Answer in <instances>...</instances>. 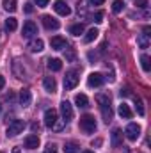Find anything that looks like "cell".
Instances as JSON below:
<instances>
[{"label": "cell", "instance_id": "34", "mask_svg": "<svg viewBox=\"0 0 151 153\" xmlns=\"http://www.w3.org/2000/svg\"><path fill=\"white\" fill-rule=\"evenodd\" d=\"M23 11H25L27 14H30V13L34 11V2H27V4H25V7H23Z\"/></svg>", "mask_w": 151, "mask_h": 153}, {"label": "cell", "instance_id": "20", "mask_svg": "<svg viewBox=\"0 0 151 153\" xmlns=\"http://www.w3.org/2000/svg\"><path fill=\"white\" fill-rule=\"evenodd\" d=\"M75 103H76V107H82V109L89 107V100H87L85 94H76L75 96Z\"/></svg>", "mask_w": 151, "mask_h": 153}, {"label": "cell", "instance_id": "35", "mask_svg": "<svg viewBox=\"0 0 151 153\" xmlns=\"http://www.w3.org/2000/svg\"><path fill=\"white\" fill-rule=\"evenodd\" d=\"M135 5L139 9H146L148 7V0H135Z\"/></svg>", "mask_w": 151, "mask_h": 153}, {"label": "cell", "instance_id": "44", "mask_svg": "<svg viewBox=\"0 0 151 153\" xmlns=\"http://www.w3.org/2000/svg\"><path fill=\"white\" fill-rule=\"evenodd\" d=\"M13 153H21V150L20 148H13Z\"/></svg>", "mask_w": 151, "mask_h": 153}, {"label": "cell", "instance_id": "41", "mask_svg": "<svg viewBox=\"0 0 151 153\" xmlns=\"http://www.w3.org/2000/svg\"><path fill=\"white\" fill-rule=\"evenodd\" d=\"M39 128L41 126H39L38 123H32V132H39Z\"/></svg>", "mask_w": 151, "mask_h": 153}, {"label": "cell", "instance_id": "12", "mask_svg": "<svg viewBox=\"0 0 151 153\" xmlns=\"http://www.w3.org/2000/svg\"><path fill=\"white\" fill-rule=\"evenodd\" d=\"M53 9H55V13L61 14V16H70V14H71L70 5H66V2H61V0L53 4Z\"/></svg>", "mask_w": 151, "mask_h": 153}, {"label": "cell", "instance_id": "38", "mask_svg": "<svg viewBox=\"0 0 151 153\" xmlns=\"http://www.w3.org/2000/svg\"><path fill=\"white\" fill-rule=\"evenodd\" d=\"M101 143H103V141H101V139H94V141H93V143H91V144H93V146H94V148H100V146H101Z\"/></svg>", "mask_w": 151, "mask_h": 153}, {"label": "cell", "instance_id": "2", "mask_svg": "<svg viewBox=\"0 0 151 153\" xmlns=\"http://www.w3.org/2000/svg\"><path fill=\"white\" fill-rule=\"evenodd\" d=\"M96 128H98V125H96L94 116L85 114V116H82V117H80V130H84L85 134H94V132H96Z\"/></svg>", "mask_w": 151, "mask_h": 153}, {"label": "cell", "instance_id": "4", "mask_svg": "<svg viewBox=\"0 0 151 153\" xmlns=\"http://www.w3.org/2000/svg\"><path fill=\"white\" fill-rule=\"evenodd\" d=\"M78 73H76L75 70L73 71H68L66 76H64V87H66V91H71V89H75L76 85H78Z\"/></svg>", "mask_w": 151, "mask_h": 153}, {"label": "cell", "instance_id": "32", "mask_svg": "<svg viewBox=\"0 0 151 153\" xmlns=\"http://www.w3.org/2000/svg\"><path fill=\"white\" fill-rule=\"evenodd\" d=\"M64 125H66V121H64V119H61V121L57 119V123L52 126V130H55V132H61V130L64 128Z\"/></svg>", "mask_w": 151, "mask_h": 153}, {"label": "cell", "instance_id": "15", "mask_svg": "<svg viewBox=\"0 0 151 153\" xmlns=\"http://www.w3.org/2000/svg\"><path fill=\"white\" fill-rule=\"evenodd\" d=\"M43 87H44V91L50 93V94H53V93L57 91V84H55V80H53L52 76H46V78L43 80Z\"/></svg>", "mask_w": 151, "mask_h": 153}, {"label": "cell", "instance_id": "47", "mask_svg": "<svg viewBox=\"0 0 151 153\" xmlns=\"http://www.w3.org/2000/svg\"><path fill=\"white\" fill-rule=\"evenodd\" d=\"M0 153H2V152H0Z\"/></svg>", "mask_w": 151, "mask_h": 153}, {"label": "cell", "instance_id": "40", "mask_svg": "<svg viewBox=\"0 0 151 153\" xmlns=\"http://www.w3.org/2000/svg\"><path fill=\"white\" fill-rule=\"evenodd\" d=\"M103 2H105V0H91V4H93V5H101Z\"/></svg>", "mask_w": 151, "mask_h": 153}, {"label": "cell", "instance_id": "28", "mask_svg": "<svg viewBox=\"0 0 151 153\" xmlns=\"http://www.w3.org/2000/svg\"><path fill=\"white\" fill-rule=\"evenodd\" d=\"M123 9H124V2H123V0H114L112 2V11L115 13V14L121 13Z\"/></svg>", "mask_w": 151, "mask_h": 153}, {"label": "cell", "instance_id": "39", "mask_svg": "<svg viewBox=\"0 0 151 153\" xmlns=\"http://www.w3.org/2000/svg\"><path fill=\"white\" fill-rule=\"evenodd\" d=\"M144 36H148V38L151 36V27H150V25H146V27H144Z\"/></svg>", "mask_w": 151, "mask_h": 153}, {"label": "cell", "instance_id": "18", "mask_svg": "<svg viewBox=\"0 0 151 153\" xmlns=\"http://www.w3.org/2000/svg\"><path fill=\"white\" fill-rule=\"evenodd\" d=\"M29 48H30V52H43L44 43H43V39H32L30 45H29Z\"/></svg>", "mask_w": 151, "mask_h": 153}, {"label": "cell", "instance_id": "42", "mask_svg": "<svg viewBox=\"0 0 151 153\" xmlns=\"http://www.w3.org/2000/svg\"><path fill=\"white\" fill-rule=\"evenodd\" d=\"M4 85H5V78L0 75V89H4Z\"/></svg>", "mask_w": 151, "mask_h": 153}, {"label": "cell", "instance_id": "19", "mask_svg": "<svg viewBox=\"0 0 151 153\" xmlns=\"http://www.w3.org/2000/svg\"><path fill=\"white\" fill-rule=\"evenodd\" d=\"M2 5H4V9H5L7 13H14V11L18 9V2H16V0H4Z\"/></svg>", "mask_w": 151, "mask_h": 153}, {"label": "cell", "instance_id": "5", "mask_svg": "<svg viewBox=\"0 0 151 153\" xmlns=\"http://www.w3.org/2000/svg\"><path fill=\"white\" fill-rule=\"evenodd\" d=\"M124 135L128 141H137L139 135H141V126L137 123H130L126 128H124Z\"/></svg>", "mask_w": 151, "mask_h": 153}, {"label": "cell", "instance_id": "13", "mask_svg": "<svg viewBox=\"0 0 151 153\" xmlns=\"http://www.w3.org/2000/svg\"><path fill=\"white\" fill-rule=\"evenodd\" d=\"M25 148H29V150H36V148H39V137L36 135V134H30V135L25 137Z\"/></svg>", "mask_w": 151, "mask_h": 153}, {"label": "cell", "instance_id": "29", "mask_svg": "<svg viewBox=\"0 0 151 153\" xmlns=\"http://www.w3.org/2000/svg\"><path fill=\"white\" fill-rule=\"evenodd\" d=\"M137 43H139V46H141V48H148V46H150V39H148V36H144V34H141V36H139Z\"/></svg>", "mask_w": 151, "mask_h": 153}, {"label": "cell", "instance_id": "45", "mask_svg": "<svg viewBox=\"0 0 151 153\" xmlns=\"http://www.w3.org/2000/svg\"><path fill=\"white\" fill-rule=\"evenodd\" d=\"M82 153H94V152H89V150H85V152H82Z\"/></svg>", "mask_w": 151, "mask_h": 153}, {"label": "cell", "instance_id": "26", "mask_svg": "<svg viewBox=\"0 0 151 153\" xmlns=\"http://www.w3.org/2000/svg\"><path fill=\"white\" fill-rule=\"evenodd\" d=\"M70 32H71L73 36H80V34H84V25H82V23H75V25H71V27H70Z\"/></svg>", "mask_w": 151, "mask_h": 153}, {"label": "cell", "instance_id": "14", "mask_svg": "<svg viewBox=\"0 0 151 153\" xmlns=\"http://www.w3.org/2000/svg\"><path fill=\"white\" fill-rule=\"evenodd\" d=\"M50 45H52V48L53 50H64L68 45H66V39L61 38V36H53V38L50 39Z\"/></svg>", "mask_w": 151, "mask_h": 153}, {"label": "cell", "instance_id": "8", "mask_svg": "<svg viewBox=\"0 0 151 153\" xmlns=\"http://www.w3.org/2000/svg\"><path fill=\"white\" fill-rule=\"evenodd\" d=\"M41 22H43V25H44V29H48V30H57V29L61 27V23H59V20H55V18H52L50 14H44V16L41 18Z\"/></svg>", "mask_w": 151, "mask_h": 153}, {"label": "cell", "instance_id": "16", "mask_svg": "<svg viewBox=\"0 0 151 153\" xmlns=\"http://www.w3.org/2000/svg\"><path fill=\"white\" fill-rule=\"evenodd\" d=\"M30 102H32V94H30V91H29V89H21V91H20V103H21L23 107H29Z\"/></svg>", "mask_w": 151, "mask_h": 153}, {"label": "cell", "instance_id": "23", "mask_svg": "<svg viewBox=\"0 0 151 153\" xmlns=\"http://www.w3.org/2000/svg\"><path fill=\"white\" fill-rule=\"evenodd\" d=\"M16 29H18V20H16V18L5 20V30H7V32H13V30H16Z\"/></svg>", "mask_w": 151, "mask_h": 153}, {"label": "cell", "instance_id": "33", "mask_svg": "<svg viewBox=\"0 0 151 153\" xmlns=\"http://www.w3.org/2000/svg\"><path fill=\"white\" fill-rule=\"evenodd\" d=\"M43 153H57V146H55L53 143H50V144L44 148V152H43Z\"/></svg>", "mask_w": 151, "mask_h": 153}, {"label": "cell", "instance_id": "24", "mask_svg": "<svg viewBox=\"0 0 151 153\" xmlns=\"http://www.w3.org/2000/svg\"><path fill=\"white\" fill-rule=\"evenodd\" d=\"M141 64H142V70L148 73V71L151 70V59H150V55L142 53V55H141Z\"/></svg>", "mask_w": 151, "mask_h": 153}, {"label": "cell", "instance_id": "9", "mask_svg": "<svg viewBox=\"0 0 151 153\" xmlns=\"http://www.w3.org/2000/svg\"><path fill=\"white\" fill-rule=\"evenodd\" d=\"M103 82H105V78H103L101 73H91V75L87 76L89 87H100V85H103Z\"/></svg>", "mask_w": 151, "mask_h": 153}, {"label": "cell", "instance_id": "10", "mask_svg": "<svg viewBox=\"0 0 151 153\" xmlns=\"http://www.w3.org/2000/svg\"><path fill=\"white\" fill-rule=\"evenodd\" d=\"M57 111L55 109H48L46 112H44V125L48 126V128H52L55 123H57Z\"/></svg>", "mask_w": 151, "mask_h": 153}, {"label": "cell", "instance_id": "31", "mask_svg": "<svg viewBox=\"0 0 151 153\" xmlns=\"http://www.w3.org/2000/svg\"><path fill=\"white\" fill-rule=\"evenodd\" d=\"M75 57H76V53H75V50L73 48H66V61H75Z\"/></svg>", "mask_w": 151, "mask_h": 153}, {"label": "cell", "instance_id": "30", "mask_svg": "<svg viewBox=\"0 0 151 153\" xmlns=\"http://www.w3.org/2000/svg\"><path fill=\"white\" fill-rule=\"evenodd\" d=\"M135 107H137L139 116H144V105H142V100H141L139 96H135Z\"/></svg>", "mask_w": 151, "mask_h": 153}, {"label": "cell", "instance_id": "17", "mask_svg": "<svg viewBox=\"0 0 151 153\" xmlns=\"http://www.w3.org/2000/svg\"><path fill=\"white\" fill-rule=\"evenodd\" d=\"M117 112H119V116H121V117H124V119H130V117L133 116L132 109H130L126 103H121V105H119V109H117Z\"/></svg>", "mask_w": 151, "mask_h": 153}, {"label": "cell", "instance_id": "3", "mask_svg": "<svg viewBox=\"0 0 151 153\" xmlns=\"http://www.w3.org/2000/svg\"><path fill=\"white\" fill-rule=\"evenodd\" d=\"M23 128H25V123H23L21 119H13V121L9 123L5 134H7V137H16L18 134L23 132Z\"/></svg>", "mask_w": 151, "mask_h": 153}, {"label": "cell", "instance_id": "36", "mask_svg": "<svg viewBox=\"0 0 151 153\" xmlns=\"http://www.w3.org/2000/svg\"><path fill=\"white\" fill-rule=\"evenodd\" d=\"M94 22H96V23H101V22H103V11H98V13L94 14Z\"/></svg>", "mask_w": 151, "mask_h": 153}, {"label": "cell", "instance_id": "37", "mask_svg": "<svg viewBox=\"0 0 151 153\" xmlns=\"http://www.w3.org/2000/svg\"><path fill=\"white\" fill-rule=\"evenodd\" d=\"M48 2H50V0H34V4H36L38 7H46Z\"/></svg>", "mask_w": 151, "mask_h": 153}, {"label": "cell", "instance_id": "22", "mask_svg": "<svg viewBox=\"0 0 151 153\" xmlns=\"http://www.w3.org/2000/svg\"><path fill=\"white\" fill-rule=\"evenodd\" d=\"M98 34H100V32H98V29H94V27H93V29H91V30H87V34L84 36V41H85V43H93L94 39L98 38Z\"/></svg>", "mask_w": 151, "mask_h": 153}, {"label": "cell", "instance_id": "11", "mask_svg": "<svg viewBox=\"0 0 151 153\" xmlns=\"http://www.w3.org/2000/svg\"><path fill=\"white\" fill-rule=\"evenodd\" d=\"M110 144H112L114 148H119L123 144V130L114 128L112 134H110Z\"/></svg>", "mask_w": 151, "mask_h": 153}, {"label": "cell", "instance_id": "1", "mask_svg": "<svg viewBox=\"0 0 151 153\" xmlns=\"http://www.w3.org/2000/svg\"><path fill=\"white\" fill-rule=\"evenodd\" d=\"M96 102L100 103V111H101V116H103V121L105 123H110L112 121V105H110V98L107 94H98L96 96Z\"/></svg>", "mask_w": 151, "mask_h": 153}, {"label": "cell", "instance_id": "7", "mask_svg": "<svg viewBox=\"0 0 151 153\" xmlns=\"http://www.w3.org/2000/svg\"><path fill=\"white\" fill-rule=\"evenodd\" d=\"M21 34H23V38H34L38 34V25L34 22H25L23 29H21Z\"/></svg>", "mask_w": 151, "mask_h": 153}, {"label": "cell", "instance_id": "21", "mask_svg": "<svg viewBox=\"0 0 151 153\" xmlns=\"http://www.w3.org/2000/svg\"><path fill=\"white\" fill-rule=\"evenodd\" d=\"M48 68H50L52 71H61V70H62L61 59H48Z\"/></svg>", "mask_w": 151, "mask_h": 153}, {"label": "cell", "instance_id": "25", "mask_svg": "<svg viewBox=\"0 0 151 153\" xmlns=\"http://www.w3.org/2000/svg\"><path fill=\"white\" fill-rule=\"evenodd\" d=\"M13 71H14V75L18 76V78H23V76H25V70L21 68V64H20L18 61L13 64Z\"/></svg>", "mask_w": 151, "mask_h": 153}, {"label": "cell", "instance_id": "6", "mask_svg": "<svg viewBox=\"0 0 151 153\" xmlns=\"http://www.w3.org/2000/svg\"><path fill=\"white\" fill-rule=\"evenodd\" d=\"M61 114H62V119H64L66 123L73 119V107H71V103H70L68 100L61 102Z\"/></svg>", "mask_w": 151, "mask_h": 153}, {"label": "cell", "instance_id": "43", "mask_svg": "<svg viewBox=\"0 0 151 153\" xmlns=\"http://www.w3.org/2000/svg\"><path fill=\"white\" fill-rule=\"evenodd\" d=\"M121 96H128V89H121Z\"/></svg>", "mask_w": 151, "mask_h": 153}, {"label": "cell", "instance_id": "27", "mask_svg": "<svg viewBox=\"0 0 151 153\" xmlns=\"http://www.w3.org/2000/svg\"><path fill=\"white\" fill-rule=\"evenodd\" d=\"M62 150H64V153H78V144L76 143H66Z\"/></svg>", "mask_w": 151, "mask_h": 153}, {"label": "cell", "instance_id": "46", "mask_svg": "<svg viewBox=\"0 0 151 153\" xmlns=\"http://www.w3.org/2000/svg\"><path fill=\"white\" fill-rule=\"evenodd\" d=\"M0 112H2V105H0Z\"/></svg>", "mask_w": 151, "mask_h": 153}]
</instances>
